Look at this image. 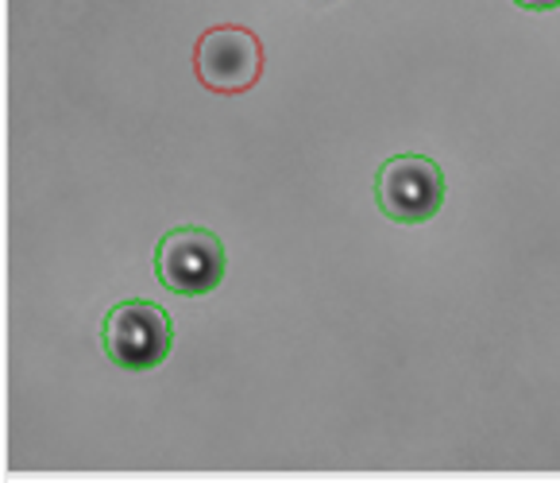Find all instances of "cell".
<instances>
[{
  "mask_svg": "<svg viewBox=\"0 0 560 483\" xmlns=\"http://www.w3.org/2000/svg\"><path fill=\"white\" fill-rule=\"evenodd\" d=\"M229 255L217 232L201 225H178L155 248V279L178 298H201L221 287Z\"/></svg>",
  "mask_w": 560,
  "mask_h": 483,
  "instance_id": "obj_2",
  "label": "cell"
},
{
  "mask_svg": "<svg viewBox=\"0 0 560 483\" xmlns=\"http://www.w3.org/2000/svg\"><path fill=\"white\" fill-rule=\"evenodd\" d=\"M518 9H526V12H552V9H560V0H514Z\"/></svg>",
  "mask_w": 560,
  "mask_h": 483,
  "instance_id": "obj_5",
  "label": "cell"
},
{
  "mask_svg": "<svg viewBox=\"0 0 560 483\" xmlns=\"http://www.w3.org/2000/svg\"><path fill=\"white\" fill-rule=\"evenodd\" d=\"M375 205L395 225H425L445 205V174L425 156H390L375 174Z\"/></svg>",
  "mask_w": 560,
  "mask_h": 483,
  "instance_id": "obj_3",
  "label": "cell"
},
{
  "mask_svg": "<svg viewBox=\"0 0 560 483\" xmlns=\"http://www.w3.org/2000/svg\"><path fill=\"white\" fill-rule=\"evenodd\" d=\"M101 348L124 371L159 368L174 348L171 313L155 302H143V298L113 306L105 325H101Z\"/></svg>",
  "mask_w": 560,
  "mask_h": 483,
  "instance_id": "obj_1",
  "label": "cell"
},
{
  "mask_svg": "<svg viewBox=\"0 0 560 483\" xmlns=\"http://www.w3.org/2000/svg\"><path fill=\"white\" fill-rule=\"evenodd\" d=\"M194 70L209 93H221V97L247 93L264 78V43L240 24H217L198 39Z\"/></svg>",
  "mask_w": 560,
  "mask_h": 483,
  "instance_id": "obj_4",
  "label": "cell"
}]
</instances>
